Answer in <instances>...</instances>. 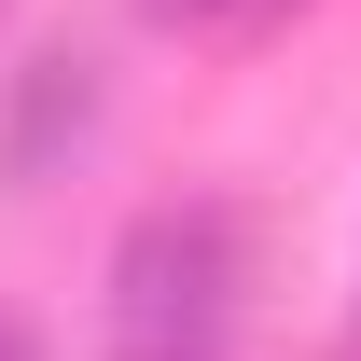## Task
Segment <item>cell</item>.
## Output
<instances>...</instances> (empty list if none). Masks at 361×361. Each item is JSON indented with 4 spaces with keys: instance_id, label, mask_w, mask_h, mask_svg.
<instances>
[{
    "instance_id": "obj_1",
    "label": "cell",
    "mask_w": 361,
    "mask_h": 361,
    "mask_svg": "<svg viewBox=\"0 0 361 361\" xmlns=\"http://www.w3.org/2000/svg\"><path fill=\"white\" fill-rule=\"evenodd\" d=\"M236 292H250V236H236V209H153V223L126 236V264H111V334H126V361H195L209 334L236 319Z\"/></svg>"
},
{
    "instance_id": "obj_2",
    "label": "cell",
    "mask_w": 361,
    "mask_h": 361,
    "mask_svg": "<svg viewBox=\"0 0 361 361\" xmlns=\"http://www.w3.org/2000/svg\"><path fill=\"white\" fill-rule=\"evenodd\" d=\"M97 126V56H28V84H14V126H0V180L28 195L56 167V139Z\"/></svg>"
},
{
    "instance_id": "obj_3",
    "label": "cell",
    "mask_w": 361,
    "mask_h": 361,
    "mask_svg": "<svg viewBox=\"0 0 361 361\" xmlns=\"http://www.w3.org/2000/svg\"><path fill=\"white\" fill-rule=\"evenodd\" d=\"M153 28H209V42H236V28H264L278 0H139Z\"/></svg>"
},
{
    "instance_id": "obj_4",
    "label": "cell",
    "mask_w": 361,
    "mask_h": 361,
    "mask_svg": "<svg viewBox=\"0 0 361 361\" xmlns=\"http://www.w3.org/2000/svg\"><path fill=\"white\" fill-rule=\"evenodd\" d=\"M0 361H42V334H14V319H0Z\"/></svg>"
}]
</instances>
